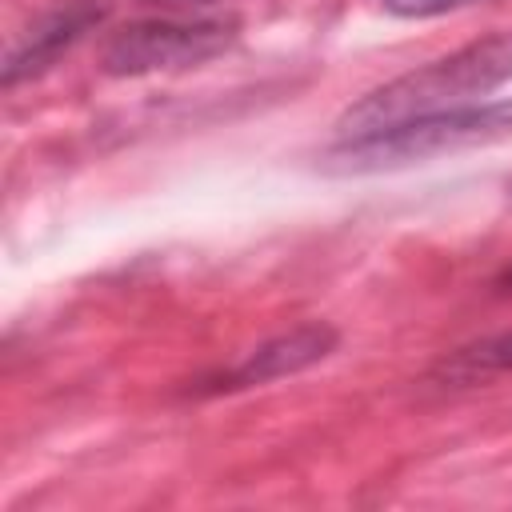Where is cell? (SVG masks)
I'll return each instance as SVG.
<instances>
[{
    "mask_svg": "<svg viewBox=\"0 0 512 512\" xmlns=\"http://www.w3.org/2000/svg\"><path fill=\"white\" fill-rule=\"evenodd\" d=\"M508 80H512V32L480 36L448 56H436V60L364 92L356 104H348L340 112L336 140L364 136V132H376V128H388V124H400L412 116L480 104L488 92H496Z\"/></svg>",
    "mask_w": 512,
    "mask_h": 512,
    "instance_id": "6da1fadb",
    "label": "cell"
},
{
    "mask_svg": "<svg viewBox=\"0 0 512 512\" xmlns=\"http://www.w3.org/2000/svg\"><path fill=\"white\" fill-rule=\"evenodd\" d=\"M512 136V100H480L448 112L412 116L364 136H340L320 152V172L328 176H368L392 172L404 164H424L476 144H496Z\"/></svg>",
    "mask_w": 512,
    "mask_h": 512,
    "instance_id": "7a4b0ae2",
    "label": "cell"
},
{
    "mask_svg": "<svg viewBox=\"0 0 512 512\" xmlns=\"http://www.w3.org/2000/svg\"><path fill=\"white\" fill-rule=\"evenodd\" d=\"M240 36L236 20L216 16H152L116 28L100 48V68L108 76H152L184 72L228 52Z\"/></svg>",
    "mask_w": 512,
    "mask_h": 512,
    "instance_id": "3957f363",
    "label": "cell"
},
{
    "mask_svg": "<svg viewBox=\"0 0 512 512\" xmlns=\"http://www.w3.org/2000/svg\"><path fill=\"white\" fill-rule=\"evenodd\" d=\"M340 344V332L324 320H308V324H296L292 332H280L256 348H248L240 360H232L228 368L220 372H208L200 376L188 392L192 396H228V392H248V388H260V384H272V380H284V376H296L320 360H328Z\"/></svg>",
    "mask_w": 512,
    "mask_h": 512,
    "instance_id": "277c9868",
    "label": "cell"
},
{
    "mask_svg": "<svg viewBox=\"0 0 512 512\" xmlns=\"http://www.w3.org/2000/svg\"><path fill=\"white\" fill-rule=\"evenodd\" d=\"M108 12H112V0H64L48 16H40L28 28V36L8 52L4 88H16V84L36 80L48 68H56V60L64 52H72L92 28H100L108 20Z\"/></svg>",
    "mask_w": 512,
    "mask_h": 512,
    "instance_id": "5b68a950",
    "label": "cell"
},
{
    "mask_svg": "<svg viewBox=\"0 0 512 512\" xmlns=\"http://www.w3.org/2000/svg\"><path fill=\"white\" fill-rule=\"evenodd\" d=\"M504 372H512V328L480 336V340L448 352L428 372V380L440 384V388H464V384H480V380H492V376H504Z\"/></svg>",
    "mask_w": 512,
    "mask_h": 512,
    "instance_id": "8992f818",
    "label": "cell"
},
{
    "mask_svg": "<svg viewBox=\"0 0 512 512\" xmlns=\"http://www.w3.org/2000/svg\"><path fill=\"white\" fill-rule=\"evenodd\" d=\"M392 16H404V20H428V16H444V12H456V8H468L476 0H380Z\"/></svg>",
    "mask_w": 512,
    "mask_h": 512,
    "instance_id": "52a82bcc",
    "label": "cell"
},
{
    "mask_svg": "<svg viewBox=\"0 0 512 512\" xmlns=\"http://www.w3.org/2000/svg\"><path fill=\"white\" fill-rule=\"evenodd\" d=\"M144 4H160V8H204V4H216V0H144Z\"/></svg>",
    "mask_w": 512,
    "mask_h": 512,
    "instance_id": "ba28073f",
    "label": "cell"
},
{
    "mask_svg": "<svg viewBox=\"0 0 512 512\" xmlns=\"http://www.w3.org/2000/svg\"><path fill=\"white\" fill-rule=\"evenodd\" d=\"M496 288H500V292H512V268H508V272L496 280Z\"/></svg>",
    "mask_w": 512,
    "mask_h": 512,
    "instance_id": "9c48e42d",
    "label": "cell"
}]
</instances>
